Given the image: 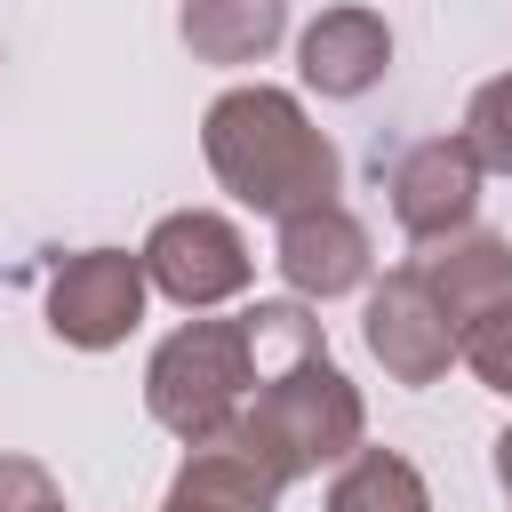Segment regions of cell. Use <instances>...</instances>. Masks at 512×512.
<instances>
[{
  "label": "cell",
  "instance_id": "1",
  "mask_svg": "<svg viewBox=\"0 0 512 512\" xmlns=\"http://www.w3.org/2000/svg\"><path fill=\"white\" fill-rule=\"evenodd\" d=\"M208 168L264 216H304L336 200V152L280 88H232L208 112Z\"/></svg>",
  "mask_w": 512,
  "mask_h": 512
},
{
  "label": "cell",
  "instance_id": "2",
  "mask_svg": "<svg viewBox=\"0 0 512 512\" xmlns=\"http://www.w3.org/2000/svg\"><path fill=\"white\" fill-rule=\"evenodd\" d=\"M224 440L248 448L272 480H296V472L360 448V400H352V384H344V376L328 368V352H320V360H304V368L264 376V384H256V408H240Z\"/></svg>",
  "mask_w": 512,
  "mask_h": 512
},
{
  "label": "cell",
  "instance_id": "3",
  "mask_svg": "<svg viewBox=\"0 0 512 512\" xmlns=\"http://www.w3.org/2000/svg\"><path fill=\"white\" fill-rule=\"evenodd\" d=\"M248 384H256V368H248L240 320H192L184 336H168L152 352V416L176 440H192V448H208V440L232 432Z\"/></svg>",
  "mask_w": 512,
  "mask_h": 512
},
{
  "label": "cell",
  "instance_id": "4",
  "mask_svg": "<svg viewBox=\"0 0 512 512\" xmlns=\"http://www.w3.org/2000/svg\"><path fill=\"white\" fill-rule=\"evenodd\" d=\"M136 304H144V256H120V248H88L48 280V328L80 352L120 344L136 328Z\"/></svg>",
  "mask_w": 512,
  "mask_h": 512
},
{
  "label": "cell",
  "instance_id": "5",
  "mask_svg": "<svg viewBox=\"0 0 512 512\" xmlns=\"http://www.w3.org/2000/svg\"><path fill=\"white\" fill-rule=\"evenodd\" d=\"M144 272L176 296V304H216L232 288H248V248L224 216L192 208V216H168L152 240H144Z\"/></svg>",
  "mask_w": 512,
  "mask_h": 512
},
{
  "label": "cell",
  "instance_id": "6",
  "mask_svg": "<svg viewBox=\"0 0 512 512\" xmlns=\"http://www.w3.org/2000/svg\"><path fill=\"white\" fill-rule=\"evenodd\" d=\"M368 352L400 376V384H432L448 360H456V328L448 312L432 304V288L416 272H392L376 296H368Z\"/></svg>",
  "mask_w": 512,
  "mask_h": 512
},
{
  "label": "cell",
  "instance_id": "7",
  "mask_svg": "<svg viewBox=\"0 0 512 512\" xmlns=\"http://www.w3.org/2000/svg\"><path fill=\"white\" fill-rule=\"evenodd\" d=\"M384 192H392V216L416 232V240H440L472 216V192H480V160L448 136L432 144H408L392 168H384Z\"/></svg>",
  "mask_w": 512,
  "mask_h": 512
},
{
  "label": "cell",
  "instance_id": "8",
  "mask_svg": "<svg viewBox=\"0 0 512 512\" xmlns=\"http://www.w3.org/2000/svg\"><path fill=\"white\" fill-rule=\"evenodd\" d=\"M280 272L304 296H344V288L368 280V232L336 200H320V208H304V216L280 224Z\"/></svg>",
  "mask_w": 512,
  "mask_h": 512
},
{
  "label": "cell",
  "instance_id": "9",
  "mask_svg": "<svg viewBox=\"0 0 512 512\" xmlns=\"http://www.w3.org/2000/svg\"><path fill=\"white\" fill-rule=\"evenodd\" d=\"M416 280L432 288V304L448 312V328H456V344H464L472 320H488L496 304H512V248L488 240V232H464V240L432 248V256L416 264Z\"/></svg>",
  "mask_w": 512,
  "mask_h": 512
},
{
  "label": "cell",
  "instance_id": "10",
  "mask_svg": "<svg viewBox=\"0 0 512 512\" xmlns=\"http://www.w3.org/2000/svg\"><path fill=\"white\" fill-rule=\"evenodd\" d=\"M384 64H392V32H384L368 8H328V16L304 32V80H312L320 96H360Z\"/></svg>",
  "mask_w": 512,
  "mask_h": 512
},
{
  "label": "cell",
  "instance_id": "11",
  "mask_svg": "<svg viewBox=\"0 0 512 512\" xmlns=\"http://www.w3.org/2000/svg\"><path fill=\"white\" fill-rule=\"evenodd\" d=\"M272 496H280V480H272L248 448L208 440V448H192V464L176 472L168 512H272Z\"/></svg>",
  "mask_w": 512,
  "mask_h": 512
},
{
  "label": "cell",
  "instance_id": "12",
  "mask_svg": "<svg viewBox=\"0 0 512 512\" xmlns=\"http://www.w3.org/2000/svg\"><path fill=\"white\" fill-rule=\"evenodd\" d=\"M184 40L208 64H248L280 40V0H184Z\"/></svg>",
  "mask_w": 512,
  "mask_h": 512
},
{
  "label": "cell",
  "instance_id": "13",
  "mask_svg": "<svg viewBox=\"0 0 512 512\" xmlns=\"http://www.w3.org/2000/svg\"><path fill=\"white\" fill-rule=\"evenodd\" d=\"M240 344H248L256 376H280V368L320 360V320L304 304H256V312H240Z\"/></svg>",
  "mask_w": 512,
  "mask_h": 512
},
{
  "label": "cell",
  "instance_id": "14",
  "mask_svg": "<svg viewBox=\"0 0 512 512\" xmlns=\"http://www.w3.org/2000/svg\"><path fill=\"white\" fill-rule=\"evenodd\" d=\"M328 512H432V504H424V480H416L400 456L368 448V456H352V472L336 480Z\"/></svg>",
  "mask_w": 512,
  "mask_h": 512
},
{
  "label": "cell",
  "instance_id": "15",
  "mask_svg": "<svg viewBox=\"0 0 512 512\" xmlns=\"http://www.w3.org/2000/svg\"><path fill=\"white\" fill-rule=\"evenodd\" d=\"M464 152H472L480 168H512V72L472 96V112H464Z\"/></svg>",
  "mask_w": 512,
  "mask_h": 512
},
{
  "label": "cell",
  "instance_id": "16",
  "mask_svg": "<svg viewBox=\"0 0 512 512\" xmlns=\"http://www.w3.org/2000/svg\"><path fill=\"white\" fill-rule=\"evenodd\" d=\"M456 352H464V360L480 368V384H496V392H512V304H496L488 320H472Z\"/></svg>",
  "mask_w": 512,
  "mask_h": 512
},
{
  "label": "cell",
  "instance_id": "17",
  "mask_svg": "<svg viewBox=\"0 0 512 512\" xmlns=\"http://www.w3.org/2000/svg\"><path fill=\"white\" fill-rule=\"evenodd\" d=\"M0 512H64V496L48 488V472H40V464L0 456Z\"/></svg>",
  "mask_w": 512,
  "mask_h": 512
},
{
  "label": "cell",
  "instance_id": "18",
  "mask_svg": "<svg viewBox=\"0 0 512 512\" xmlns=\"http://www.w3.org/2000/svg\"><path fill=\"white\" fill-rule=\"evenodd\" d=\"M496 480H504V488H512V432H504V440H496Z\"/></svg>",
  "mask_w": 512,
  "mask_h": 512
}]
</instances>
